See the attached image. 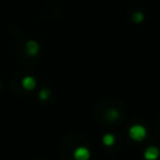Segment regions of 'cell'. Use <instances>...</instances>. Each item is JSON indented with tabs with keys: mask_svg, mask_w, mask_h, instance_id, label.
Here are the masks:
<instances>
[{
	"mask_svg": "<svg viewBox=\"0 0 160 160\" xmlns=\"http://www.w3.org/2000/svg\"><path fill=\"white\" fill-rule=\"evenodd\" d=\"M148 135V131L144 125L141 124H134L129 129V136L134 141H142Z\"/></svg>",
	"mask_w": 160,
	"mask_h": 160,
	"instance_id": "6da1fadb",
	"label": "cell"
},
{
	"mask_svg": "<svg viewBox=\"0 0 160 160\" xmlns=\"http://www.w3.org/2000/svg\"><path fill=\"white\" fill-rule=\"evenodd\" d=\"M25 51H26V54L28 55H30V56H35V55H38L39 54V51H40V45H39V42L36 41V40H28L26 42H25Z\"/></svg>",
	"mask_w": 160,
	"mask_h": 160,
	"instance_id": "7a4b0ae2",
	"label": "cell"
},
{
	"mask_svg": "<svg viewBox=\"0 0 160 160\" xmlns=\"http://www.w3.org/2000/svg\"><path fill=\"white\" fill-rule=\"evenodd\" d=\"M160 156V150L158 146H148L144 151V159L145 160H158Z\"/></svg>",
	"mask_w": 160,
	"mask_h": 160,
	"instance_id": "3957f363",
	"label": "cell"
},
{
	"mask_svg": "<svg viewBox=\"0 0 160 160\" xmlns=\"http://www.w3.org/2000/svg\"><path fill=\"white\" fill-rule=\"evenodd\" d=\"M75 160H89L90 159V150L85 146H79L74 151Z\"/></svg>",
	"mask_w": 160,
	"mask_h": 160,
	"instance_id": "277c9868",
	"label": "cell"
},
{
	"mask_svg": "<svg viewBox=\"0 0 160 160\" xmlns=\"http://www.w3.org/2000/svg\"><path fill=\"white\" fill-rule=\"evenodd\" d=\"M21 85L25 90L30 91V90H34L35 86H36V80L32 78V76H25L21 81Z\"/></svg>",
	"mask_w": 160,
	"mask_h": 160,
	"instance_id": "5b68a950",
	"label": "cell"
},
{
	"mask_svg": "<svg viewBox=\"0 0 160 160\" xmlns=\"http://www.w3.org/2000/svg\"><path fill=\"white\" fill-rule=\"evenodd\" d=\"M105 116H106V120L114 122V121H116V120L119 119L120 112H119V110H116L115 108H111V109H109V110L106 111V115H105Z\"/></svg>",
	"mask_w": 160,
	"mask_h": 160,
	"instance_id": "8992f818",
	"label": "cell"
},
{
	"mask_svg": "<svg viewBox=\"0 0 160 160\" xmlns=\"http://www.w3.org/2000/svg\"><path fill=\"white\" fill-rule=\"evenodd\" d=\"M145 20V14L142 11H134L131 14V21L135 24H140Z\"/></svg>",
	"mask_w": 160,
	"mask_h": 160,
	"instance_id": "52a82bcc",
	"label": "cell"
},
{
	"mask_svg": "<svg viewBox=\"0 0 160 160\" xmlns=\"http://www.w3.org/2000/svg\"><path fill=\"white\" fill-rule=\"evenodd\" d=\"M102 144L106 146H111L115 144V136L112 134H105L102 136Z\"/></svg>",
	"mask_w": 160,
	"mask_h": 160,
	"instance_id": "ba28073f",
	"label": "cell"
},
{
	"mask_svg": "<svg viewBox=\"0 0 160 160\" xmlns=\"http://www.w3.org/2000/svg\"><path fill=\"white\" fill-rule=\"evenodd\" d=\"M49 96H50V90H48V89H41V90L39 91V98H40L41 100H48Z\"/></svg>",
	"mask_w": 160,
	"mask_h": 160,
	"instance_id": "9c48e42d",
	"label": "cell"
}]
</instances>
